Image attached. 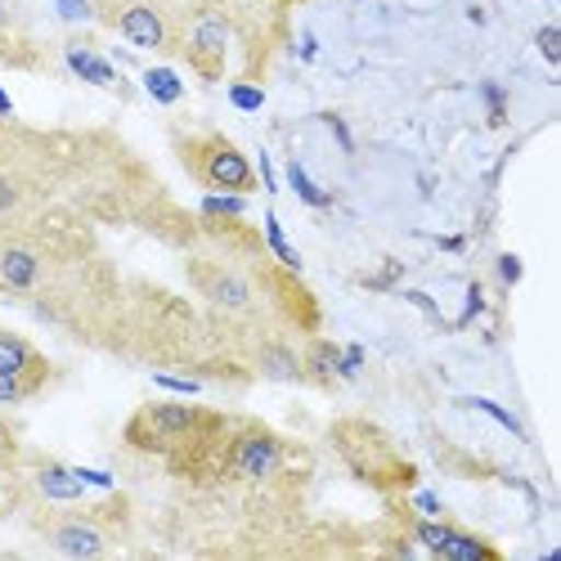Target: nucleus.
<instances>
[{"label":"nucleus","mask_w":561,"mask_h":561,"mask_svg":"<svg viewBox=\"0 0 561 561\" xmlns=\"http://www.w3.org/2000/svg\"><path fill=\"white\" fill-rule=\"evenodd\" d=\"M229 432H233V423L216 409L153 400L130 413L122 440L139 454L167 458V467L184 481H220Z\"/></svg>","instance_id":"nucleus-1"},{"label":"nucleus","mask_w":561,"mask_h":561,"mask_svg":"<svg viewBox=\"0 0 561 561\" xmlns=\"http://www.w3.org/2000/svg\"><path fill=\"white\" fill-rule=\"evenodd\" d=\"M126 526V503L108 499L100 507H81V503H41L32 512V530L64 557H104L122 543Z\"/></svg>","instance_id":"nucleus-2"},{"label":"nucleus","mask_w":561,"mask_h":561,"mask_svg":"<svg viewBox=\"0 0 561 561\" xmlns=\"http://www.w3.org/2000/svg\"><path fill=\"white\" fill-rule=\"evenodd\" d=\"M229 55H233V27L220 0H175V50L198 81L216 85L229 77Z\"/></svg>","instance_id":"nucleus-3"},{"label":"nucleus","mask_w":561,"mask_h":561,"mask_svg":"<svg viewBox=\"0 0 561 561\" xmlns=\"http://www.w3.org/2000/svg\"><path fill=\"white\" fill-rule=\"evenodd\" d=\"M175 158H180L184 171H190V180L203 184V190H211V194H233V198L256 194L252 158L220 130L175 135Z\"/></svg>","instance_id":"nucleus-4"},{"label":"nucleus","mask_w":561,"mask_h":561,"mask_svg":"<svg viewBox=\"0 0 561 561\" xmlns=\"http://www.w3.org/2000/svg\"><path fill=\"white\" fill-rule=\"evenodd\" d=\"M329 436H333L342 462L351 467L364 485H373V490H404V485H413V462L373 423L351 417V423H333Z\"/></svg>","instance_id":"nucleus-5"},{"label":"nucleus","mask_w":561,"mask_h":561,"mask_svg":"<svg viewBox=\"0 0 561 561\" xmlns=\"http://www.w3.org/2000/svg\"><path fill=\"white\" fill-rule=\"evenodd\" d=\"M293 454L297 449L278 432H270L265 423H233L229 445H225V462H220V481L274 485V481H284Z\"/></svg>","instance_id":"nucleus-6"},{"label":"nucleus","mask_w":561,"mask_h":561,"mask_svg":"<svg viewBox=\"0 0 561 561\" xmlns=\"http://www.w3.org/2000/svg\"><path fill=\"white\" fill-rule=\"evenodd\" d=\"M225 14H229V27H233V41L243 50V77L248 81H261L278 41L288 32V5L284 0H220Z\"/></svg>","instance_id":"nucleus-7"},{"label":"nucleus","mask_w":561,"mask_h":561,"mask_svg":"<svg viewBox=\"0 0 561 561\" xmlns=\"http://www.w3.org/2000/svg\"><path fill=\"white\" fill-rule=\"evenodd\" d=\"M104 27H113L122 41H130L135 50L171 59V50H175V0H122Z\"/></svg>","instance_id":"nucleus-8"},{"label":"nucleus","mask_w":561,"mask_h":561,"mask_svg":"<svg viewBox=\"0 0 561 561\" xmlns=\"http://www.w3.org/2000/svg\"><path fill=\"white\" fill-rule=\"evenodd\" d=\"M0 68H14V72L50 68V50L36 41V32L27 27V19L14 0H0Z\"/></svg>","instance_id":"nucleus-9"},{"label":"nucleus","mask_w":561,"mask_h":561,"mask_svg":"<svg viewBox=\"0 0 561 561\" xmlns=\"http://www.w3.org/2000/svg\"><path fill=\"white\" fill-rule=\"evenodd\" d=\"M0 373H10L14 382H23L27 387V396L36 400L45 387L55 382V364H50V355H45L41 346H32L23 333H14V329H0Z\"/></svg>","instance_id":"nucleus-10"},{"label":"nucleus","mask_w":561,"mask_h":561,"mask_svg":"<svg viewBox=\"0 0 561 561\" xmlns=\"http://www.w3.org/2000/svg\"><path fill=\"white\" fill-rule=\"evenodd\" d=\"M23 472H27V490L36 503H81L85 499V481L55 458H27L23 454Z\"/></svg>","instance_id":"nucleus-11"},{"label":"nucleus","mask_w":561,"mask_h":561,"mask_svg":"<svg viewBox=\"0 0 561 561\" xmlns=\"http://www.w3.org/2000/svg\"><path fill=\"white\" fill-rule=\"evenodd\" d=\"M417 539H423L432 552L440 557H458V561H481V557H499L494 543L477 539V535H462L458 526H440V522H417Z\"/></svg>","instance_id":"nucleus-12"},{"label":"nucleus","mask_w":561,"mask_h":561,"mask_svg":"<svg viewBox=\"0 0 561 561\" xmlns=\"http://www.w3.org/2000/svg\"><path fill=\"white\" fill-rule=\"evenodd\" d=\"M27 503H32V490H27L23 462H0V522L23 512Z\"/></svg>","instance_id":"nucleus-13"},{"label":"nucleus","mask_w":561,"mask_h":561,"mask_svg":"<svg viewBox=\"0 0 561 561\" xmlns=\"http://www.w3.org/2000/svg\"><path fill=\"white\" fill-rule=\"evenodd\" d=\"M68 64H72V72L77 77H85V81H95V85H108V90H117V72L95 55V50H85V45H68Z\"/></svg>","instance_id":"nucleus-14"},{"label":"nucleus","mask_w":561,"mask_h":561,"mask_svg":"<svg viewBox=\"0 0 561 561\" xmlns=\"http://www.w3.org/2000/svg\"><path fill=\"white\" fill-rule=\"evenodd\" d=\"M0 462H23V436L0 409Z\"/></svg>","instance_id":"nucleus-15"},{"label":"nucleus","mask_w":561,"mask_h":561,"mask_svg":"<svg viewBox=\"0 0 561 561\" xmlns=\"http://www.w3.org/2000/svg\"><path fill=\"white\" fill-rule=\"evenodd\" d=\"M145 81H149V90H153V95H158L162 104H175V100H180V81H175L171 72H162V68H153V72H149Z\"/></svg>","instance_id":"nucleus-16"},{"label":"nucleus","mask_w":561,"mask_h":561,"mask_svg":"<svg viewBox=\"0 0 561 561\" xmlns=\"http://www.w3.org/2000/svg\"><path fill=\"white\" fill-rule=\"evenodd\" d=\"M32 396H27V387L23 382H14L10 373H0V409H19V404H27Z\"/></svg>","instance_id":"nucleus-17"},{"label":"nucleus","mask_w":561,"mask_h":561,"mask_svg":"<svg viewBox=\"0 0 561 561\" xmlns=\"http://www.w3.org/2000/svg\"><path fill=\"white\" fill-rule=\"evenodd\" d=\"M539 45H543V59H548V64L561 59V36H557V27H543V32H539Z\"/></svg>","instance_id":"nucleus-18"},{"label":"nucleus","mask_w":561,"mask_h":561,"mask_svg":"<svg viewBox=\"0 0 561 561\" xmlns=\"http://www.w3.org/2000/svg\"><path fill=\"white\" fill-rule=\"evenodd\" d=\"M284 5H288V10H297V5H301V0H284Z\"/></svg>","instance_id":"nucleus-19"}]
</instances>
